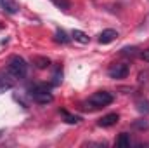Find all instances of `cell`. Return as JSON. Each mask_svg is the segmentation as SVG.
<instances>
[{"label":"cell","mask_w":149,"mask_h":148,"mask_svg":"<svg viewBox=\"0 0 149 148\" xmlns=\"http://www.w3.org/2000/svg\"><path fill=\"white\" fill-rule=\"evenodd\" d=\"M134 127H137V129H148L149 120H146V118H139V120L134 122Z\"/></svg>","instance_id":"obj_16"},{"label":"cell","mask_w":149,"mask_h":148,"mask_svg":"<svg viewBox=\"0 0 149 148\" xmlns=\"http://www.w3.org/2000/svg\"><path fill=\"white\" fill-rule=\"evenodd\" d=\"M2 132H3V131H0V136H2Z\"/></svg>","instance_id":"obj_20"},{"label":"cell","mask_w":149,"mask_h":148,"mask_svg":"<svg viewBox=\"0 0 149 148\" xmlns=\"http://www.w3.org/2000/svg\"><path fill=\"white\" fill-rule=\"evenodd\" d=\"M130 72V68H128V65H125V63H113L111 66L108 68V75L114 78V80H120V78H127V75Z\"/></svg>","instance_id":"obj_4"},{"label":"cell","mask_w":149,"mask_h":148,"mask_svg":"<svg viewBox=\"0 0 149 148\" xmlns=\"http://www.w3.org/2000/svg\"><path fill=\"white\" fill-rule=\"evenodd\" d=\"M0 7L7 14H17L19 12V4L16 0H0Z\"/></svg>","instance_id":"obj_7"},{"label":"cell","mask_w":149,"mask_h":148,"mask_svg":"<svg viewBox=\"0 0 149 148\" xmlns=\"http://www.w3.org/2000/svg\"><path fill=\"white\" fill-rule=\"evenodd\" d=\"M71 37H73L76 42H80V44H88V42H90V37H88L85 32H81V30H73V32H71Z\"/></svg>","instance_id":"obj_10"},{"label":"cell","mask_w":149,"mask_h":148,"mask_svg":"<svg viewBox=\"0 0 149 148\" xmlns=\"http://www.w3.org/2000/svg\"><path fill=\"white\" fill-rule=\"evenodd\" d=\"M7 73L12 78H24L28 73V65L21 56H12L7 63Z\"/></svg>","instance_id":"obj_2"},{"label":"cell","mask_w":149,"mask_h":148,"mask_svg":"<svg viewBox=\"0 0 149 148\" xmlns=\"http://www.w3.org/2000/svg\"><path fill=\"white\" fill-rule=\"evenodd\" d=\"M54 40L59 42V44H68L70 42V37L64 30H56V35H54Z\"/></svg>","instance_id":"obj_13"},{"label":"cell","mask_w":149,"mask_h":148,"mask_svg":"<svg viewBox=\"0 0 149 148\" xmlns=\"http://www.w3.org/2000/svg\"><path fill=\"white\" fill-rule=\"evenodd\" d=\"M137 108L144 113H149V101H139L137 103Z\"/></svg>","instance_id":"obj_18"},{"label":"cell","mask_w":149,"mask_h":148,"mask_svg":"<svg viewBox=\"0 0 149 148\" xmlns=\"http://www.w3.org/2000/svg\"><path fill=\"white\" fill-rule=\"evenodd\" d=\"M118 120H120L118 113H108V115H104V117H101L97 120V125H101V127H111L114 124H118Z\"/></svg>","instance_id":"obj_6"},{"label":"cell","mask_w":149,"mask_h":148,"mask_svg":"<svg viewBox=\"0 0 149 148\" xmlns=\"http://www.w3.org/2000/svg\"><path fill=\"white\" fill-rule=\"evenodd\" d=\"M120 54H121V56L135 58V56H139V49H137V47H134V45H130V47H123V49L120 51Z\"/></svg>","instance_id":"obj_14"},{"label":"cell","mask_w":149,"mask_h":148,"mask_svg":"<svg viewBox=\"0 0 149 148\" xmlns=\"http://www.w3.org/2000/svg\"><path fill=\"white\" fill-rule=\"evenodd\" d=\"M116 147L118 148H130V136L127 132H121L116 140Z\"/></svg>","instance_id":"obj_11"},{"label":"cell","mask_w":149,"mask_h":148,"mask_svg":"<svg viewBox=\"0 0 149 148\" xmlns=\"http://www.w3.org/2000/svg\"><path fill=\"white\" fill-rule=\"evenodd\" d=\"M113 99H114V98H113L111 92H108V91H97V92H94V94L88 98V103H90L94 108H101V106L111 105Z\"/></svg>","instance_id":"obj_3"},{"label":"cell","mask_w":149,"mask_h":148,"mask_svg":"<svg viewBox=\"0 0 149 148\" xmlns=\"http://www.w3.org/2000/svg\"><path fill=\"white\" fill-rule=\"evenodd\" d=\"M116 37H118V32L113 30V28H108V30H102V32L99 33L97 42H99V44H111L113 40H116Z\"/></svg>","instance_id":"obj_5"},{"label":"cell","mask_w":149,"mask_h":148,"mask_svg":"<svg viewBox=\"0 0 149 148\" xmlns=\"http://www.w3.org/2000/svg\"><path fill=\"white\" fill-rule=\"evenodd\" d=\"M28 94L38 105H47V103H50L54 99V96L50 92V85H47V84H33V85H30Z\"/></svg>","instance_id":"obj_1"},{"label":"cell","mask_w":149,"mask_h":148,"mask_svg":"<svg viewBox=\"0 0 149 148\" xmlns=\"http://www.w3.org/2000/svg\"><path fill=\"white\" fill-rule=\"evenodd\" d=\"M52 2H54L59 9H63V11H68V9H70V2H68V0H52Z\"/></svg>","instance_id":"obj_17"},{"label":"cell","mask_w":149,"mask_h":148,"mask_svg":"<svg viewBox=\"0 0 149 148\" xmlns=\"http://www.w3.org/2000/svg\"><path fill=\"white\" fill-rule=\"evenodd\" d=\"M139 56H141V59H142V61L149 63V47H148V49H144V51H141V52H139Z\"/></svg>","instance_id":"obj_19"},{"label":"cell","mask_w":149,"mask_h":148,"mask_svg":"<svg viewBox=\"0 0 149 148\" xmlns=\"http://www.w3.org/2000/svg\"><path fill=\"white\" fill-rule=\"evenodd\" d=\"M31 63L35 65V68H38V70H45V68L50 66V59L45 58V56H33Z\"/></svg>","instance_id":"obj_8"},{"label":"cell","mask_w":149,"mask_h":148,"mask_svg":"<svg viewBox=\"0 0 149 148\" xmlns=\"http://www.w3.org/2000/svg\"><path fill=\"white\" fill-rule=\"evenodd\" d=\"M10 75L7 73H0V92H3V91H9L12 85H14V80H10L9 78Z\"/></svg>","instance_id":"obj_9"},{"label":"cell","mask_w":149,"mask_h":148,"mask_svg":"<svg viewBox=\"0 0 149 148\" xmlns=\"http://www.w3.org/2000/svg\"><path fill=\"white\" fill-rule=\"evenodd\" d=\"M61 115L64 117V122H66V124H80V122H81V117L71 115V113H68L66 110H61Z\"/></svg>","instance_id":"obj_12"},{"label":"cell","mask_w":149,"mask_h":148,"mask_svg":"<svg viewBox=\"0 0 149 148\" xmlns=\"http://www.w3.org/2000/svg\"><path fill=\"white\" fill-rule=\"evenodd\" d=\"M52 78H54V80H52V84H54V85H59V84L63 82V72H61V68H59V66H57V70L54 72Z\"/></svg>","instance_id":"obj_15"}]
</instances>
